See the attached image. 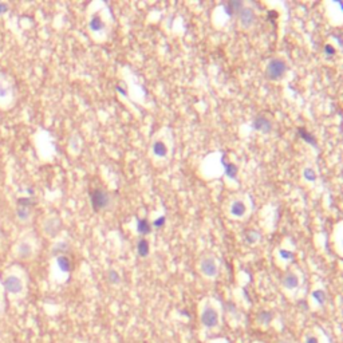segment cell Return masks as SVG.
Wrapping results in <instances>:
<instances>
[{"label":"cell","mask_w":343,"mask_h":343,"mask_svg":"<svg viewBox=\"0 0 343 343\" xmlns=\"http://www.w3.org/2000/svg\"><path fill=\"white\" fill-rule=\"evenodd\" d=\"M137 252L141 257H146L149 255V243L146 242L145 239H141L140 242L137 243Z\"/></svg>","instance_id":"2e32d148"},{"label":"cell","mask_w":343,"mask_h":343,"mask_svg":"<svg viewBox=\"0 0 343 343\" xmlns=\"http://www.w3.org/2000/svg\"><path fill=\"white\" fill-rule=\"evenodd\" d=\"M29 198H23L19 200L18 207H16V218L22 222L29 221V218H31V205H30Z\"/></svg>","instance_id":"9c48e42d"},{"label":"cell","mask_w":343,"mask_h":343,"mask_svg":"<svg viewBox=\"0 0 343 343\" xmlns=\"http://www.w3.org/2000/svg\"><path fill=\"white\" fill-rule=\"evenodd\" d=\"M7 11H8V5L5 4V3H1V1H0V16H1V15H4Z\"/></svg>","instance_id":"4dcf8cb0"},{"label":"cell","mask_w":343,"mask_h":343,"mask_svg":"<svg viewBox=\"0 0 343 343\" xmlns=\"http://www.w3.org/2000/svg\"><path fill=\"white\" fill-rule=\"evenodd\" d=\"M225 174L229 179H236L237 166L233 164H225Z\"/></svg>","instance_id":"cb8c5ba5"},{"label":"cell","mask_w":343,"mask_h":343,"mask_svg":"<svg viewBox=\"0 0 343 343\" xmlns=\"http://www.w3.org/2000/svg\"><path fill=\"white\" fill-rule=\"evenodd\" d=\"M242 10V1H229L227 5L228 15H232L233 12Z\"/></svg>","instance_id":"603a6c76"},{"label":"cell","mask_w":343,"mask_h":343,"mask_svg":"<svg viewBox=\"0 0 343 343\" xmlns=\"http://www.w3.org/2000/svg\"><path fill=\"white\" fill-rule=\"evenodd\" d=\"M303 343H327V341H324L322 333H318L315 330H309L303 337Z\"/></svg>","instance_id":"30bf717a"},{"label":"cell","mask_w":343,"mask_h":343,"mask_svg":"<svg viewBox=\"0 0 343 343\" xmlns=\"http://www.w3.org/2000/svg\"><path fill=\"white\" fill-rule=\"evenodd\" d=\"M5 296L10 302L16 303L23 300L29 294V275L20 264H11L1 275Z\"/></svg>","instance_id":"6da1fadb"},{"label":"cell","mask_w":343,"mask_h":343,"mask_svg":"<svg viewBox=\"0 0 343 343\" xmlns=\"http://www.w3.org/2000/svg\"><path fill=\"white\" fill-rule=\"evenodd\" d=\"M257 237H259L257 232H253V231H251V232L247 235V240H248L249 243H255L257 240Z\"/></svg>","instance_id":"f1b7e54d"},{"label":"cell","mask_w":343,"mask_h":343,"mask_svg":"<svg viewBox=\"0 0 343 343\" xmlns=\"http://www.w3.org/2000/svg\"><path fill=\"white\" fill-rule=\"evenodd\" d=\"M240 20L244 27H251L253 20H255V15L252 12V10H243L240 14Z\"/></svg>","instance_id":"5bb4252c"},{"label":"cell","mask_w":343,"mask_h":343,"mask_svg":"<svg viewBox=\"0 0 343 343\" xmlns=\"http://www.w3.org/2000/svg\"><path fill=\"white\" fill-rule=\"evenodd\" d=\"M285 70H287V66H285V63L283 61H281V59H272L268 63V67H267V77L272 79V81L281 79L284 75Z\"/></svg>","instance_id":"5b68a950"},{"label":"cell","mask_w":343,"mask_h":343,"mask_svg":"<svg viewBox=\"0 0 343 343\" xmlns=\"http://www.w3.org/2000/svg\"><path fill=\"white\" fill-rule=\"evenodd\" d=\"M323 51L327 57H333L334 54H335V50H334L333 46H330V44H326V46H324Z\"/></svg>","instance_id":"83f0119b"},{"label":"cell","mask_w":343,"mask_h":343,"mask_svg":"<svg viewBox=\"0 0 343 343\" xmlns=\"http://www.w3.org/2000/svg\"><path fill=\"white\" fill-rule=\"evenodd\" d=\"M137 229H138V232H140L141 235H148V233H150V231H152V225H150L148 220L142 218V220H138Z\"/></svg>","instance_id":"e0dca14e"},{"label":"cell","mask_w":343,"mask_h":343,"mask_svg":"<svg viewBox=\"0 0 343 343\" xmlns=\"http://www.w3.org/2000/svg\"><path fill=\"white\" fill-rule=\"evenodd\" d=\"M279 255H281V259H284V260H290V259H292V252H288V251H285V249H281L279 251Z\"/></svg>","instance_id":"4316f807"},{"label":"cell","mask_w":343,"mask_h":343,"mask_svg":"<svg viewBox=\"0 0 343 343\" xmlns=\"http://www.w3.org/2000/svg\"><path fill=\"white\" fill-rule=\"evenodd\" d=\"M164 224H165V218L164 216H161V218H158L155 222H153V227L161 228V227H164Z\"/></svg>","instance_id":"f546056e"},{"label":"cell","mask_w":343,"mask_h":343,"mask_svg":"<svg viewBox=\"0 0 343 343\" xmlns=\"http://www.w3.org/2000/svg\"><path fill=\"white\" fill-rule=\"evenodd\" d=\"M303 176H305V179L307 180V181H315V179H316V176H315V172L312 169H310V168H307V169L305 170V173H303Z\"/></svg>","instance_id":"484cf974"},{"label":"cell","mask_w":343,"mask_h":343,"mask_svg":"<svg viewBox=\"0 0 343 343\" xmlns=\"http://www.w3.org/2000/svg\"><path fill=\"white\" fill-rule=\"evenodd\" d=\"M276 343H295V342L290 338H281V339H279V341H278Z\"/></svg>","instance_id":"1f68e13d"},{"label":"cell","mask_w":343,"mask_h":343,"mask_svg":"<svg viewBox=\"0 0 343 343\" xmlns=\"http://www.w3.org/2000/svg\"><path fill=\"white\" fill-rule=\"evenodd\" d=\"M117 90H118V93H121V94L126 95V92H125V90H124V89H122V87L118 86V87H117Z\"/></svg>","instance_id":"d6a6232c"},{"label":"cell","mask_w":343,"mask_h":343,"mask_svg":"<svg viewBox=\"0 0 343 343\" xmlns=\"http://www.w3.org/2000/svg\"><path fill=\"white\" fill-rule=\"evenodd\" d=\"M200 271L205 278L215 279L218 274V266L213 257H204L200 263Z\"/></svg>","instance_id":"8992f818"},{"label":"cell","mask_w":343,"mask_h":343,"mask_svg":"<svg viewBox=\"0 0 343 343\" xmlns=\"http://www.w3.org/2000/svg\"><path fill=\"white\" fill-rule=\"evenodd\" d=\"M298 133H299V135L302 137V140H305L306 142H309V144H311V145L316 146V142H315L314 135L310 134L309 131L306 130L305 127H299V129H298Z\"/></svg>","instance_id":"d6986e66"},{"label":"cell","mask_w":343,"mask_h":343,"mask_svg":"<svg viewBox=\"0 0 343 343\" xmlns=\"http://www.w3.org/2000/svg\"><path fill=\"white\" fill-rule=\"evenodd\" d=\"M253 127L256 130L263 131V133H268L271 130V122L264 117H257L256 120L253 121Z\"/></svg>","instance_id":"7c38bea8"},{"label":"cell","mask_w":343,"mask_h":343,"mask_svg":"<svg viewBox=\"0 0 343 343\" xmlns=\"http://www.w3.org/2000/svg\"><path fill=\"white\" fill-rule=\"evenodd\" d=\"M166 152H168V149H166V146H165L164 142H161V141L155 142V145H153V153H155L156 156H158V157H165V156H166Z\"/></svg>","instance_id":"ac0fdd59"},{"label":"cell","mask_w":343,"mask_h":343,"mask_svg":"<svg viewBox=\"0 0 343 343\" xmlns=\"http://www.w3.org/2000/svg\"><path fill=\"white\" fill-rule=\"evenodd\" d=\"M11 253L14 259L18 261H31L34 260L38 253V243L34 235L25 233L15 242L11 248Z\"/></svg>","instance_id":"3957f363"},{"label":"cell","mask_w":343,"mask_h":343,"mask_svg":"<svg viewBox=\"0 0 343 343\" xmlns=\"http://www.w3.org/2000/svg\"><path fill=\"white\" fill-rule=\"evenodd\" d=\"M107 279H109V281H110L111 284H117L121 278H120V274H118L117 271L110 270L109 271V274H107Z\"/></svg>","instance_id":"d4e9b609"},{"label":"cell","mask_w":343,"mask_h":343,"mask_svg":"<svg viewBox=\"0 0 343 343\" xmlns=\"http://www.w3.org/2000/svg\"><path fill=\"white\" fill-rule=\"evenodd\" d=\"M253 343H263V342H259V341H257V342H253Z\"/></svg>","instance_id":"836d02e7"},{"label":"cell","mask_w":343,"mask_h":343,"mask_svg":"<svg viewBox=\"0 0 343 343\" xmlns=\"http://www.w3.org/2000/svg\"><path fill=\"white\" fill-rule=\"evenodd\" d=\"M57 261H58L59 268H61L63 272H68L70 268H71V263H70V260H68L66 256H59Z\"/></svg>","instance_id":"7402d4cb"},{"label":"cell","mask_w":343,"mask_h":343,"mask_svg":"<svg viewBox=\"0 0 343 343\" xmlns=\"http://www.w3.org/2000/svg\"><path fill=\"white\" fill-rule=\"evenodd\" d=\"M271 322H272V314H271L270 311H261L260 314L257 315V324L260 327L267 329L271 324Z\"/></svg>","instance_id":"4fadbf2b"},{"label":"cell","mask_w":343,"mask_h":343,"mask_svg":"<svg viewBox=\"0 0 343 343\" xmlns=\"http://www.w3.org/2000/svg\"><path fill=\"white\" fill-rule=\"evenodd\" d=\"M327 300V295L323 290H315L311 292V302L314 303L316 307H322Z\"/></svg>","instance_id":"8fae6325"},{"label":"cell","mask_w":343,"mask_h":343,"mask_svg":"<svg viewBox=\"0 0 343 343\" xmlns=\"http://www.w3.org/2000/svg\"><path fill=\"white\" fill-rule=\"evenodd\" d=\"M231 213H232L235 218H242L243 215L246 213V205L242 201L233 203L232 207H231Z\"/></svg>","instance_id":"9a60e30c"},{"label":"cell","mask_w":343,"mask_h":343,"mask_svg":"<svg viewBox=\"0 0 343 343\" xmlns=\"http://www.w3.org/2000/svg\"><path fill=\"white\" fill-rule=\"evenodd\" d=\"M198 320L205 331L216 333L221 329L222 311L213 302H205L198 311Z\"/></svg>","instance_id":"7a4b0ae2"},{"label":"cell","mask_w":343,"mask_h":343,"mask_svg":"<svg viewBox=\"0 0 343 343\" xmlns=\"http://www.w3.org/2000/svg\"><path fill=\"white\" fill-rule=\"evenodd\" d=\"M90 198H92L94 211H101V209L105 208L107 204H109V194L99 188L93 189L92 192H90Z\"/></svg>","instance_id":"52a82bcc"},{"label":"cell","mask_w":343,"mask_h":343,"mask_svg":"<svg viewBox=\"0 0 343 343\" xmlns=\"http://www.w3.org/2000/svg\"><path fill=\"white\" fill-rule=\"evenodd\" d=\"M5 300H7V296H5L4 287H3V283H1V279H0V315L4 314Z\"/></svg>","instance_id":"44dd1931"},{"label":"cell","mask_w":343,"mask_h":343,"mask_svg":"<svg viewBox=\"0 0 343 343\" xmlns=\"http://www.w3.org/2000/svg\"><path fill=\"white\" fill-rule=\"evenodd\" d=\"M103 27H105V25H103V22H102V19L98 15H95V16L90 20V29H92L93 31H101Z\"/></svg>","instance_id":"ffe728a7"},{"label":"cell","mask_w":343,"mask_h":343,"mask_svg":"<svg viewBox=\"0 0 343 343\" xmlns=\"http://www.w3.org/2000/svg\"><path fill=\"white\" fill-rule=\"evenodd\" d=\"M281 285H283V288H284L285 291H288V292H294V291H296L298 288H299L300 285V278L299 275H296L295 272H287L284 276H283V279H281Z\"/></svg>","instance_id":"ba28073f"},{"label":"cell","mask_w":343,"mask_h":343,"mask_svg":"<svg viewBox=\"0 0 343 343\" xmlns=\"http://www.w3.org/2000/svg\"><path fill=\"white\" fill-rule=\"evenodd\" d=\"M16 102V86L14 79L0 71V110H10Z\"/></svg>","instance_id":"277c9868"}]
</instances>
